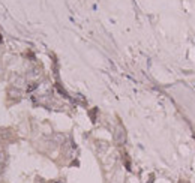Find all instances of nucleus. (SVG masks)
<instances>
[{"mask_svg": "<svg viewBox=\"0 0 195 183\" xmlns=\"http://www.w3.org/2000/svg\"><path fill=\"white\" fill-rule=\"evenodd\" d=\"M50 183H62V182H59V180H54V182H50Z\"/></svg>", "mask_w": 195, "mask_h": 183, "instance_id": "obj_2", "label": "nucleus"}, {"mask_svg": "<svg viewBox=\"0 0 195 183\" xmlns=\"http://www.w3.org/2000/svg\"><path fill=\"white\" fill-rule=\"evenodd\" d=\"M5 165H6V153L5 152H0V173L3 171Z\"/></svg>", "mask_w": 195, "mask_h": 183, "instance_id": "obj_1", "label": "nucleus"}]
</instances>
